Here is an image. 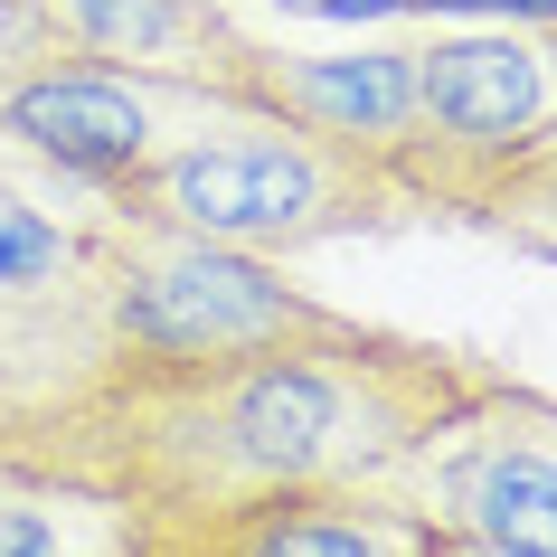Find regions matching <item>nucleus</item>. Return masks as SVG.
Segmentation results:
<instances>
[{
  "instance_id": "obj_1",
  "label": "nucleus",
  "mask_w": 557,
  "mask_h": 557,
  "mask_svg": "<svg viewBox=\"0 0 557 557\" xmlns=\"http://www.w3.org/2000/svg\"><path fill=\"white\" fill-rule=\"evenodd\" d=\"M482 379V359L379 322L208 359L104 341L95 369L0 425V472L104 492L133 510L143 548H171L264 500L387 482Z\"/></svg>"
},
{
  "instance_id": "obj_2",
  "label": "nucleus",
  "mask_w": 557,
  "mask_h": 557,
  "mask_svg": "<svg viewBox=\"0 0 557 557\" xmlns=\"http://www.w3.org/2000/svg\"><path fill=\"white\" fill-rule=\"evenodd\" d=\"M104 199L123 218H161V227L218 236V246H246V256H274V264L302 256V246H341V236H379V227L425 218V199L397 180V161L322 143V133L264 114V104L189 133L180 151L114 180Z\"/></svg>"
},
{
  "instance_id": "obj_3",
  "label": "nucleus",
  "mask_w": 557,
  "mask_h": 557,
  "mask_svg": "<svg viewBox=\"0 0 557 557\" xmlns=\"http://www.w3.org/2000/svg\"><path fill=\"white\" fill-rule=\"evenodd\" d=\"M95 322L114 350L151 359H208V350H256V341H312L341 331L350 312L312 302L284 284L274 256L218 246V236L161 227V218H123L104 199V256H95Z\"/></svg>"
},
{
  "instance_id": "obj_4",
  "label": "nucleus",
  "mask_w": 557,
  "mask_h": 557,
  "mask_svg": "<svg viewBox=\"0 0 557 557\" xmlns=\"http://www.w3.org/2000/svg\"><path fill=\"white\" fill-rule=\"evenodd\" d=\"M387 492L416 500L435 529L482 548H539L557 557V397L492 379L387 472Z\"/></svg>"
},
{
  "instance_id": "obj_5",
  "label": "nucleus",
  "mask_w": 557,
  "mask_h": 557,
  "mask_svg": "<svg viewBox=\"0 0 557 557\" xmlns=\"http://www.w3.org/2000/svg\"><path fill=\"white\" fill-rule=\"evenodd\" d=\"M246 114L236 86H189V76H143V66H95V58H48L0 86V143L58 161L86 189H114L143 161L180 151L189 133Z\"/></svg>"
},
{
  "instance_id": "obj_6",
  "label": "nucleus",
  "mask_w": 557,
  "mask_h": 557,
  "mask_svg": "<svg viewBox=\"0 0 557 557\" xmlns=\"http://www.w3.org/2000/svg\"><path fill=\"white\" fill-rule=\"evenodd\" d=\"M236 95L322 133V143L397 161L416 143V38H369V48H264V38H246Z\"/></svg>"
},
{
  "instance_id": "obj_7",
  "label": "nucleus",
  "mask_w": 557,
  "mask_h": 557,
  "mask_svg": "<svg viewBox=\"0 0 557 557\" xmlns=\"http://www.w3.org/2000/svg\"><path fill=\"white\" fill-rule=\"evenodd\" d=\"M425 548H435V520L416 500H397L387 482H350V492L264 500V510H236L199 539L133 548V557H425Z\"/></svg>"
},
{
  "instance_id": "obj_8",
  "label": "nucleus",
  "mask_w": 557,
  "mask_h": 557,
  "mask_svg": "<svg viewBox=\"0 0 557 557\" xmlns=\"http://www.w3.org/2000/svg\"><path fill=\"white\" fill-rule=\"evenodd\" d=\"M58 58L143 66V76H189V86H236L246 29L218 0H38Z\"/></svg>"
},
{
  "instance_id": "obj_9",
  "label": "nucleus",
  "mask_w": 557,
  "mask_h": 557,
  "mask_svg": "<svg viewBox=\"0 0 557 557\" xmlns=\"http://www.w3.org/2000/svg\"><path fill=\"white\" fill-rule=\"evenodd\" d=\"M95 256H104V189H86V208H48L0 180V312L10 322L104 331L95 322Z\"/></svg>"
},
{
  "instance_id": "obj_10",
  "label": "nucleus",
  "mask_w": 557,
  "mask_h": 557,
  "mask_svg": "<svg viewBox=\"0 0 557 557\" xmlns=\"http://www.w3.org/2000/svg\"><path fill=\"white\" fill-rule=\"evenodd\" d=\"M143 529L133 510L76 482H38V472H0V557H133Z\"/></svg>"
},
{
  "instance_id": "obj_11",
  "label": "nucleus",
  "mask_w": 557,
  "mask_h": 557,
  "mask_svg": "<svg viewBox=\"0 0 557 557\" xmlns=\"http://www.w3.org/2000/svg\"><path fill=\"white\" fill-rule=\"evenodd\" d=\"M95 359H104V331H58V322H10L0 312V425L38 397H58Z\"/></svg>"
},
{
  "instance_id": "obj_12",
  "label": "nucleus",
  "mask_w": 557,
  "mask_h": 557,
  "mask_svg": "<svg viewBox=\"0 0 557 557\" xmlns=\"http://www.w3.org/2000/svg\"><path fill=\"white\" fill-rule=\"evenodd\" d=\"M58 58V29H48V10L38 0H0V86L10 76H29V66Z\"/></svg>"
},
{
  "instance_id": "obj_13",
  "label": "nucleus",
  "mask_w": 557,
  "mask_h": 557,
  "mask_svg": "<svg viewBox=\"0 0 557 557\" xmlns=\"http://www.w3.org/2000/svg\"><path fill=\"white\" fill-rule=\"evenodd\" d=\"M425 557H539V548H482V539H454V529H435V548Z\"/></svg>"
}]
</instances>
